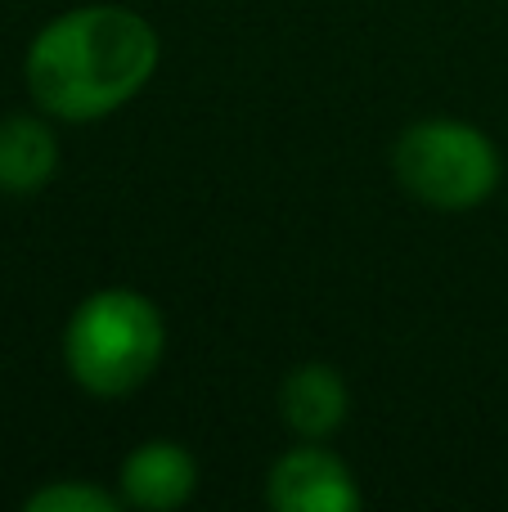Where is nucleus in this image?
Returning <instances> with one entry per match:
<instances>
[{
  "label": "nucleus",
  "instance_id": "1",
  "mask_svg": "<svg viewBox=\"0 0 508 512\" xmlns=\"http://www.w3.org/2000/svg\"><path fill=\"white\" fill-rule=\"evenodd\" d=\"M23 72L41 113L95 122L153 81L158 32L126 5H81L36 32Z\"/></svg>",
  "mask_w": 508,
  "mask_h": 512
},
{
  "label": "nucleus",
  "instance_id": "2",
  "mask_svg": "<svg viewBox=\"0 0 508 512\" xmlns=\"http://www.w3.org/2000/svg\"><path fill=\"white\" fill-rule=\"evenodd\" d=\"M167 346L162 315L144 292H90L63 328V364L90 396H131L153 378Z\"/></svg>",
  "mask_w": 508,
  "mask_h": 512
},
{
  "label": "nucleus",
  "instance_id": "3",
  "mask_svg": "<svg viewBox=\"0 0 508 512\" xmlns=\"http://www.w3.org/2000/svg\"><path fill=\"white\" fill-rule=\"evenodd\" d=\"M396 180L405 194L441 212H464L495 194L500 185V153L477 126L428 117L414 122L392 149Z\"/></svg>",
  "mask_w": 508,
  "mask_h": 512
},
{
  "label": "nucleus",
  "instance_id": "4",
  "mask_svg": "<svg viewBox=\"0 0 508 512\" xmlns=\"http://www.w3.org/2000/svg\"><path fill=\"white\" fill-rule=\"evenodd\" d=\"M266 495L279 512H351L360 504V490L342 459H333L320 445L288 450L270 468Z\"/></svg>",
  "mask_w": 508,
  "mask_h": 512
},
{
  "label": "nucleus",
  "instance_id": "5",
  "mask_svg": "<svg viewBox=\"0 0 508 512\" xmlns=\"http://www.w3.org/2000/svg\"><path fill=\"white\" fill-rule=\"evenodd\" d=\"M194 486H198L194 454L171 441L140 445V450H131L122 463V499L131 508H149V512L180 508L194 495Z\"/></svg>",
  "mask_w": 508,
  "mask_h": 512
},
{
  "label": "nucleus",
  "instance_id": "6",
  "mask_svg": "<svg viewBox=\"0 0 508 512\" xmlns=\"http://www.w3.org/2000/svg\"><path fill=\"white\" fill-rule=\"evenodd\" d=\"M279 414L306 441H324L347 418V382L329 364H302L279 387Z\"/></svg>",
  "mask_w": 508,
  "mask_h": 512
},
{
  "label": "nucleus",
  "instance_id": "7",
  "mask_svg": "<svg viewBox=\"0 0 508 512\" xmlns=\"http://www.w3.org/2000/svg\"><path fill=\"white\" fill-rule=\"evenodd\" d=\"M59 167V140L41 117H0V194H36Z\"/></svg>",
  "mask_w": 508,
  "mask_h": 512
},
{
  "label": "nucleus",
  "instance_id": "8",
  "mask_svg": "<svg viewBox=\"0 0 508 512\" xmlns=\"http://www.w3.org/2000/svg\"><path fill=\"white\" fill-rule=\"evenodd\" d=\"M117 499L86 481H54L27 499V512H113Z\"/></svg>",
  "mask_w": 508,
  "mask_h": 512
}]
</instances>
